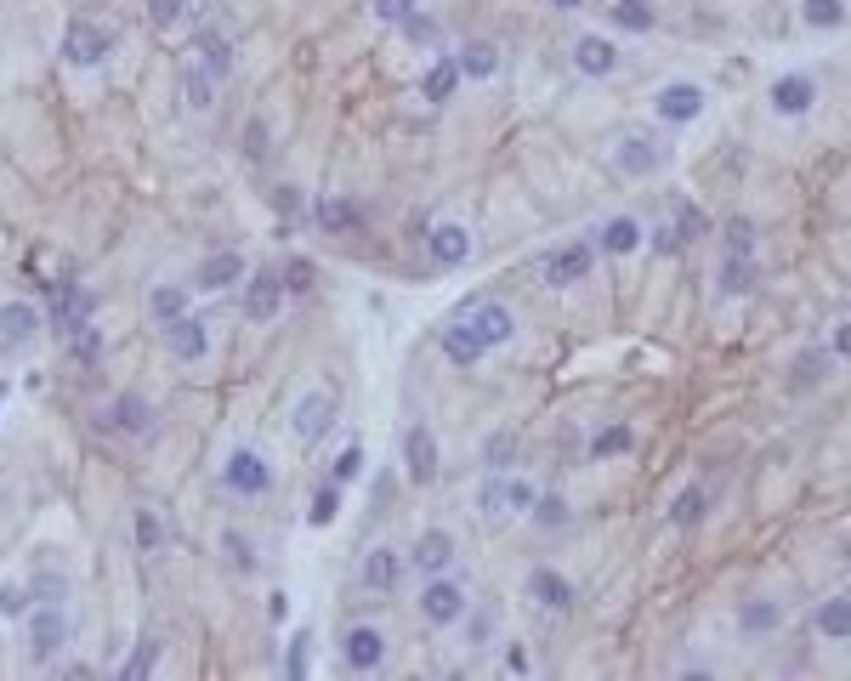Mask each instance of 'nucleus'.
<instances>
[{
	"label": "nucleus",
	"instance_id": "nucleus-45",
	"mask_svg": "<svg viewBox=\"0 0 851 681\" xmlns=\"http://www.w3.org/2000/svg\"><path fill=\"white\" fill-rule=\"evenodd\" d=\"M137 545H142V551H154V545H159V517H148V511L137 517Z\"/></svg>",
	"mask_w": 851,
	"mask_h": 681
},
{
	"label": "nucleus",
	"instance_id": "nucleus-8",
	"mask_svg": "<svg viewBox=\"0 0 851 681\" xmlns=\"http://www.w3.org/2000/svg\"><path fill=\"white\" fill-rule=\"evenodd\" d=\"M591 273V250L585 245H568V250H551L545 262H539V279L545 284H574Z\"/></svg>",
	"mask_w": 851,
	"mask_h": 681
},
{
	"label": "nucleus",
	"instance_id": "nucleus-18",
	"mask_svg": "<svg viewBox=\"0 0 851 681\" xmlns=\"http://www.w3.org/2000/svg\"><path fill=\"white\" fill-rule=\"evenodd\" d=\"M454 562V540L443 534V528H432V534H420L415 540V568L420 574H443Z\"/></svg>",
	"mask_w": 851,
	"mask_h": 681
},
{
	"label": "nucleus",
	"instance_id": "nucleus-38",
	"mask_svg": "<svg viewBox=\"0 0 851 681\" xmlns=\"http://www.w3.org/2000/svg\"><path fill=\"white\" fill-rule=\"evenodd\" d=\"M840 18H846L840 0H806V23H812V29H834Z\"/></svg>",
	"mask_w": 851,
	"mask_h": 681
},
{
	"label": "nucleus",
	"instance_id": "nucleus-51",
	"mask_svg": "<svg viewBox=\"0 0 851 681\" xmlns=\"http://www.w3.org/2000/svg\"><path fill=\"white\" fill-rule=\"evenodd\" d=\"M834 352H840V358H851V324H840V330H834Z\"/></svg>",
	"mask_w": 851,
	"mask_h": 681
},
{
	"label": "nucleus",
	"instance_id": "nucleus-9",
	"mask_svg": "<svg viewBox=\"0 0 851 681\" xmlns=\"http://www.w3.org/2000/svg\"><path fill=\"white\" fill-rule=\"evenodd\" d=\"M698 114H704V91H698V86L676 80V86H664V91H659V120L687 125V120H698Z\"/></svg>",
	"mask_w": 851,
	"mask_h": 681
},
{
	"label": "nucleus",
	"instance_id": "nucleus-25",
	"mask_svg": "<svg viewBox=\"0 0 851 681\" xmlns=\"http://www.w3.org/2000/svg\"><path fill=\"white\" fill-rule=\"evenodd\" d=\"M364 585L369 591H392V585H398V551H369L364 557Z\"/></svg>",
	"mask_w": 851,
	"mask_h": 681
},
{
	"label": "nucleus",
	"instance_id": "nucleus-10",
	"mask_svg": "<svg viewBox=\"0 0 851 681\" xmlns=\"http://www.w3.org/2000/svg\"><path fill=\"white\" fill-rule=\"evenodd\" d=\"M528 596H534L539 608H551V613L574 608V585L556 574V568H534V574H528Z\"/></svg>",
	"mask_w": 851,
	"mask_h": 681
},
{
	"label": "nucleus",
	"instance_id": "nucleus-37",
	"mask_svg": "<svg viewBox=\"0 0 851 681\" xmlns=\"http://www.w3.org/2000/svg\"><path fill=\"white\" fill-rule=\"evenodd\" d=\"M778 625V602H744V630H772Z\"/></svg>",
	"mask_w": 851,
	"mask_h": 681
},
{
	"label": "nucleus",
	"instance_id": "nucleus-47",
	"mask_svg": "<svg viewBox=\"0 0 851 681\" xmlns=\"http://www.w3.org/2000/svg\"><path fill=\"white\" fill-rule=\"evenodd\" d=\"M307 642H313V636H296V642H290V676H307Z\"/></svg>",
	"mask_w": 851,
	"mask_h": 681
},
{
	"label": "nucleus",
	"instance_id": "nucleus-31",
	"mask_svg": "<svg viewBox=\"0 0 851 681\" xmlns=\"http://www.w3.org/2000/svg\"><path fill=\"white\" fill-rule=\"evenodd\" d=\"M834 369V352H800V364H795V386H817L823 375Z\"/></svg>",
	"mask_w": 851,
	"mask_h": 681
},
{
	"label": "nucleus",
	"instance_id": "nucleus-42",
	"mask_svg": "<svg viewBox=\"0 0 851 681\" xmlns=\"http://www.w3.org/2000/svg\"><path fill=\"white\" fill-rule=\"evenodd\" d=\"M120 420L131 426V432H148V403H137V398H120Z\"/></svg>",
	"mask_w": 851,
	"mask_h": 681
},
{
	"label": "nucleus",
	"instance_id": "nucleus-21",
	"mask_svg": "<svg viewBox=\"0 0 851 681\" xmlns=\"http://www.w3.org/2000/svg\"><path fill=\"white\" fill-rule=\"evenodd\" d=\"M574 63H579V74H613V63H619V52H613L608 40H596V35H585L574 46Z\"/></svg>",
	"mask_w": 851,
	"mask_h": 681
},
{
	"label": "nucleus",
	"instance_id": "nucleus-15",
	"mask_svg": "<svg viewBox=\"0 0 851 681\" xmlns=\"http://www.w3.org/2000/svg\"><path fill=\"white\" fill-rule=\"evenodd\" d=\"M227 489H239V494H261L267 489V460L261 454H250V449H239L233 460H227Z\"/></svg>",
	"mask_w": 851,
	"mask_h": 681
},
{
	"label": "nucleus",
	"instance_id": "nucleus-7",
	"mask_svg": "<svg viewBox=\"0 0 851 681\" xmlns=\"http://www.w3.org/2000/svg\"><path fill=\"white\" fill-rule=\"evenodd\" d=\"M426 245H432V262L437 267H460L471 256V233L460 222H437L432 233H426Z\"/></svg>",
	"mask_w": 851,
	"mask_h": 681
},
{
	"label": "nucleus",
	"instance_id": "nucleus-2",
	"mask_svg": "<svg viewBox=\"0 0 851 681\" xmlns=\"http://www.w3.org/2000/svg\"><path fill=\"white\" fill-rule=\"evenodd\" d=\"M460 324H466L483 347H500V341H511V330H517L500 301H471V307H460Z\"/></svg>",
	"mask_w": 851,
	"mask_h": 681
},
{
	"label": "nucleus",
	"instance_id": "nucleus-6",
	"mask_svg": "<svg viewBox=\"0 0 851 681\" xmlns=\"http://www.w3.org/2000/svg\"><path fill=\"white\" fill-rule=\"evenodd\" d=\"M63 57H69L74 69H91V63H103L108 57V35L97 23H74L69 35H63Z\"/></svg>",
	"mask_w": 851,
	"mask_h": 681
},
{
	"label": "nucleus",
	"instance_id": "nucleus-36",
	"mask_svg": "<svg viewBox=\"0 0 851 681\" xmlns=\"http://www.w3.org/2000/svg\"><path fill=\"white\" fill-rule=\"evenodd\" d=\"M335 506H341V494H335V489H318V494H313V506H307V523H313V528L335 523Z\"/></svg>",
	"mask_w": 851,
	"mask_h": 681
},
{
	"label": "nucleus",
	"instance_id": "nucleus-16",
	"mask_svg": "<svg viewBox=\"0 0 851 681\" xmlns=\"http://www.w3.org/2000/svg\"><path fill=\"white\" fill-rule=\"evenodd\" d=\"M403 460H409V477H415V483H432L437 477V443H432L426 426H415V432L403 437Z\"/></svg>",
	"mask_w": 851,
	"mask_h": 681
},
{
	"label": "nucleus",
	"instance_id": "nucleus-3",
	"mask_svg": "<svg viewBox=\"0 0 851 681\" xmlns=\"http://www.w3.org/2000/svg\"><path fill=\"white\" fill-rule=\"evenodd\" d=\"M330 426H335V392H324V386L301 392V403H296V437L301 443H318Z\"/></svg>",
	"mask_w": 851,
	"mask_h": 681
},
{
	"label": "nucleus",
	"instance_id": "nucleus-4",
	"mask_svg": "<svg viewBox=\"0 0 851 681\" xmlns=\"http://www.w3.org/2000/svg\"><path fill=\"white\" fill-rule=\"evenodd\" d=\"M63 636H69V619H63V608H35L29 613V659H52L57 647H63Z\"/></svg>",
	"mask_w": 851,
	"mask_h": 681
},
{
	"label": "nucleus",
	"instance_id": "nucleus-48",
	"mask_svg": "<svg viewBox=\"0 0 851 681\" xmlns=\"http://www.w3.org/2000/svg\"><path fill=\"white\" fill-rule=\"evenodd\" d=\"M0 613H29V602H23L18 585H0Z\"/></svg>",
	"mask_w": 851,
	"mask_h": 681
},
{
	"label": "nucleus",
	"instance_id": "nucleus-49",
	"mask_svg": "<svg viewBox=\"0 0 851 681\" xmlns=\"http://www.w3.org/2000/svg\"><path fill=\"white\" fill-rule=\"evenodd\" d=\"M227 557H239V568H250V545H244L239 534H227Z\"/></svg>",
	"mask_w": 851,
	"mask_h": 681
},
{
	"label": "nucleus",
	"instance_id": "nucleus-50",
	"mask_svg": "<svg viewBox=\"0 0 851 681\" xmlns=\"http://www.w3.org/2000/svg\"><path fill=\"white\" fill-rule=\"evenodd\" d=\"M539 506H545V511H539V523H562V517H568V511H562V500H539Z\"/></svg>",
	"mask_w": 851,
	"mask_h": 681
},
{
	"label": "nucleus",
	"instance_id": "nucleus-41",
	"mask_svg": "<svg viewBox=\"0 0 851 681\" xmlns=\"http://www.w3.org/2000/svg\"><path fill=\"white\" fill-rule=\"evenodd\" d=\"M142 6H148V18H154L159 29H171V23L182 18V6H188V0H142Z\"/></svg>",
	"mask_w": 851,
	"mask_h": 681
},
{
	"label": "nucleus",
	"instance_id": "nucleus-33",
	"mask_svg": "<svg viewBox=\"0 0 851 681\" xmlns=\"http://www.w3.org/2000/svg\"><path fill=\"white\" fill-rule=\"evenodd\" d=\"M154 313L165 318V324H171V318H182V313H188V296H182L176 284H159V290H154Z\"/></svg>",
	"mask_w": 851,
	"mask_h": 681
},
{
	"label": "nucleus",
	"instance_id": "nucleus-32",
	"mask_svg": "<svg viewBox=\"0 0 851 681\" xmlns=\"http://www.w3.org/2000/svg\"><path fill=\"white\" fill-rule=\"evenodd\" d=\"M210 80H216L210 69H188V74H182V97H188V103L199 108V114H205V108L216 103V97H210Z\"/></svg>",
	"mask_w": 851,
	"mask_h": 681
},
{
	"label": "nucleus",
	"instance_id": "nucleus-5",
	"mask_svg": "<svg viewBox=\"0 0 851 681\" xmlns=\"http://www.w3.org/2000/svg\"><path fill=\"white\" fill-rule=\"evenodd\" d=\"M420 613H426L432 625H454V619L466 613V591H460L454 579H432V585L420 591Z\"/></svg>",
	"mask_w": 851,
	"mask_h": 681
},
{
	"label": "nucleus",
	"instance_id": "nucleus-20",
	"mask_svg": "<svg viewBox=\"0 0 851 681\" xmlns=\"http://www.w3.org/2000/svg\"><path fill=\"white\" fill-rule=\"evenodd\" d=\"M817 630H823L829 642H851V596H829V602L817 608Z\"/></svg>",
	"mask_w": 851,
	"mask_h": 681
},
{
	"label": "nucleus",
	"instance_id": "nucleus-22",
	"mask_svg": "<svg viewBox=\"0 0 851 681\" xmlns=\"http://www.w3.org/2000/svg\"><path fill=\"white\" fill-rule=\"evenodd\" d=\"M636 245H642V222H636V216H613V222L602 227V250H608V256H630Z\"/></svg>",
	"mask_w": 851,
	"mask_h": 681
},
{
	"label": "nucleus",
	"instance_id": "nucleus-17",
	"mask_svg": "<svg viewBox=\"0 0 851 681\" xmlns=\"http://www.w3.org/2000/svg\"><path fill=\"white\" fill-rule=\"evenodd\" d=\"M812 103H817V86L806 74H783L778 86H772V108H778V114H806Z\"/></svg>",
	"mask_w": 851,
	"mask_h": 681
},
{
	"label": "nucleus",
	"instance_id": "nucleus-35",
	"mask_svg": "<svg viewBox=\"0 0 851 681\" xmlns=\"http://www.w3.org/2000/svg\"><path fill=\"white\" fill-rule=\"evenodd\" d=\"M670 517H676L681 528H693L698 517H704V494L698 489H687V494H676V506H670Z\"/></svg>",
	"mask_w": 851,
	"mask_h": 681
},
{
	"label": "nucleus",
	"instance_id": "nucleus-40",
	"mask_svg": "<svg viewBox=\"0 0 851 681\" xmlns=\"http://www.w3.org/2000/svg\"><path fill=\"white\" fill-rule=\"evenodd\" d=\"M148 670H154V642H142L137 653L125 659V670H120V676H125V681H142V676H148Z\"/></svg>",
	"mask_w": 851,
	"mask_h": 681
},
{
	"label": "nucleus",
	"instance_id": "nucleus-12",
	"mask_svg": "<svg viewBox=\"0 0 851 681\" xmlns=\"http://www.w3.org/2000/svg\"><path fill=\"white\" fill-rule=\"evenodd\" d=\"M35 335H40V313L29 301H6V307H0V341H6V347H23V341H35Z\"/></svg>",
	"mask_w": 851,
	"mask_h": 681
},
{
	"label": "nucleus",
	"instance_id": "nucleus-14",
	"mask_svg": "<svg viewBox=\"0 0 851 681\" xmlns=\"http://www.w3.org/2000/svg\"><path fill=\"white\" fill-rule=\"evenodd\" d=\"M341 653H347L352 670H375V664H381V653H386V636H381L375 625H352Z\"/></svg>",
	"mask_w": 851,
	"mask_h": 681
},
{
	"label": "nucleus",
	"instance_id": "nucleus-46",
	"mask_svg": "<svg viewBox=\"0 0 851 681\" xmlns=\"http://www.w3.org/2000/svg\"><path fill=\"white\" fill-rule=\"evenodd\" d=\"M358 466H364V449H347L341 460H335V477L347 483V477H358Z\"/></svg>",
	"mask_w": 851,
	"mask_h": 681
},
{
	"label": "nucleus",
	"instance_id": "nucleus-43",
	"mask_svg": "<svg viewBox=\"0 0 851 681\" xmlns=\"http://www.w3.org/2000/svg\"><path fill=\"white\" fill-rule=\"evenodd\" d=\"M511 449H517V443H511V432H494V437H488V466H505V460H511Z\"/></svg>",
	"mask_w": 851,
	"mask_h": 681
},
{
	"label": "nucleus",
	"instance_id": "nucleus-13",
	"mask_svg": "<svg viewBox=\"0 0 851 681\" xmlns=\"http://www.w3.org/2000/svg\"><path fill=\"white\" fill-rule=\"evenodd\" d=\"M613 159H619V171H630V176H653L664 165V154L653 148V137H619Z\"/></svg>",
	"mask_w": 851,
	"mask_h": 681
},
{
	"label": "nucleus",
	"instance_id": "nucleus-11",
	"mask_svg": "<svg viewBox=\"0 0 851 681\" xmlns=\"http://www.w3.org/2000/svg\"><path fill=\"white\" fill-rule=\"evenodd\" d=\"M278 301H284V279L278 273H256L250 290H244V313L256 324H267V318H278Z\"/></svg>",
	"mask_w": 851,
	"mask_h": 681
},
{
	"label": "nucleus",
	"instance_id": "nucleus-23",
	"mask_svg": "<svg viewBox=\"0 0 851 681\" xmlns=\"http://www.w3.org/2000/svg\"><path fill=\"white\" fill-rule=\"evenodd\" d=\"M233 279H244L239 250H222V256H210V262L199 267V284H205V290H227Z\"/></svg>",
	"mask_w": 851,
	"mask_h": 681
},
{
	"label": "nucleus",
	"instance_id": "nucleus-44",
	"mask_svg": "<svg viewBox=\"0 0 851 681\" xmlns=\"http://www.w3.org/2000/svg\"><path fill=\"white\" fill-rule=\"evenodd\" d=\"M375 12H381L386 23H403L409 12H415V0H375Z\"/></svg>",
	"mask_w": 851,
	"mask_h": 681
},
{
	"label": "nucleus",
	"instance_id": "nucleus-27",
	"mask_svg": "<svg viewBox=\"0 0 851 681\" xmlns=\"http://www.w3.org/2000/svg\"><path fill=\"white\" fill-rule=\"evenodd\" d=\"M318 227H324V233H352V227H358V205H347V199H318Z\"/></svg>",
	"mask_w": 851,
	"mask_h": 681
},
{
	"label": "nucleus",
	"instance_id": "nucleus-24",
	"mask_svg": "<svg viewBox=\"0 0 851 681\" xmlns=\"http://www.w3.org/2000/svg\"><path fill=\"white\" fill-rule=\"evenodd\" d=\"M443 352H449L454 364H477V358H483L488 347H483V341H477V335L466 330V324H460V318H454L449 330H443Z\"/></svg>",
	"mask_w": 851,
	"mask_h": 681
},
{
	"label": "nucleus",
	"instance_id": "nucleus-1",
	"mask_svg": "<svg viewBox=\"0 0 851 681\" xmlns=\"http://www.w3.org/2000/svg\"><path fill=\"white\" fill-rule=\"evenodd\" d=\"M539 506L534 483H522V477H488L483 483V511L488 517H517V511Z\"/></svg>",
	"mask_w": 851,
	"mask_h": 681
},
{
	"label": "nucleus",
	"instance_id": "nucleus-28",
	"mask_svg": "<svg viewBox=\"0 0 851 681\" xmlns=\"http://www.w3.org/2000/svg\"><path fill=\"white\" fill-rule=\"evenodd\" d=\"M608 18L619 23V29H630V35H642V29H653V6H647V0H613Z\"/></svg>",
	"mask_w": 851,
	"mask_h": 681
},
{
	"label": "nucleus",
	"instance_id": "nucleus-26",
	"mask_svg": "<svg viewBox=\"0 0 851 681\" xmlns=\"http://www.w3.org/2000/svg\"><path fill=\"white\" fill-rule=\"evenodd\" d=\"M454 63H460V74H477V80H488V74L500 69V52H494L488 40H471V46L454 57Z\"/></svg>",
	"mask_w": 851,
	"mask_h": 681
},
{
	"label": "nucleus",
	"instance_id": "nucleus-52",
	"mask_svg": "<svg viewBox=\"0 0 851 681\" xmlns=\"http://www.w3.org/2000/svg\"><path fill=\"white\" fill-rule=\"evenodd\" d=\"M551 6H562V12H574V6H585V0H551Z\"/></svg>",
	"mask_w": 851,
	"mask_h": 681
},
{
	"label": "nucleus",
	"instance_id": "nucleus-30",
	"mask_svg": "<svg viewBox=\"0 0 851 681\" xmlns=\"http://www.w3.org/2000/svg\"><path fill=\"white\" fill-rule=\"evenodd\" d=\"M454 86H460V63H454V57H449V63H437V69L426 74V97H432V103H449Z\"/></svg>",
	"mask_w": 851,
	"mask_h": 681
},
{
	"label": "nucleus",
	"instance_id": "nucleus-19",
	"mask_svg": "<svg viewBox=\"0 0 851 681\" xmlns=\"http://www.w3.org/2000/svg\"><path fill=\"white\" fill-rule=\"evenodd\" d=\"M165 341H171L176 358H205V324H199V318H188V313L165 324Z\"/></svg>",
	"mask_w": 851,
	"mask_h": 681
},
{
	"label": "nucleus",
	"instance_id": "nucleus-34",
	"mask_svg": "<svg viewBox=\"0 0 851 681\" xmlns=\"http://www.w3.org/2000/svg\"><path fill=\"white\" fill-rule=\"evenodd\" d=\"M698 233H704V216H698V210H681V216H676V227L664 233V250H676L681 239H698Z\"/></svg>",
	"mask_w": 851,
	"mask_h": 681
},
{
	"label": "nucleus",
	"instance_id": "nucleus-39",
	"mask_svg": "<svg viewBox=\"0 0 851 681\" xmlns=\"http://www.w3.org/2000/svg\"><path fill=\"white\" fill-rule=\"evenodd\" d=\"M625 449H630V432H625V426H608V432H602V437L591 443L596 460H608V454H625Z\"/></svg>",
	"mask_w": 851,
	"mask_h": 681
},
{
	"label": "nucleus",
	"instance_id": "nucleus-29",
	"mask_svg": "<svg viewBox=\"0 0 851 681\" xmlns=\"http://www.w3.org/2000/svg\"><path fill=\"white\" fill-rule=\"evenodd\" d=\"M749 284H755V267H749V256H744V250H738V256L727 250V267H721V290H727V296H744Z\"/></svg>",
	"mask_w": 851,
	"mask_h": 681
}]
</instances>
